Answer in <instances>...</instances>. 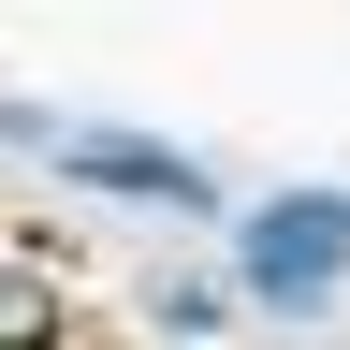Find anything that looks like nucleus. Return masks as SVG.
I'll return each mask as SVG.
<instances>
[{
    "label": "nucleus",
    "mask_w": 350,
    "mask_h": 350,
    "mask_svg": "<svg viewBox=\"0 0 350 350\" xmlns=\"http://www.w3.org/2000/svg\"><path fill=\"white\" fill-rule=\"evenodd\" d=\"M161 321H175V336H204V321H234V278H161Z\"/></svg>",
    "instance_id": "f03ea898"
},
{
    "label": "nucleus",
    "mask_w": 350,
    "mask_h": 350,
    "mask_svg": "<svg viewBox=\"0 0 350 350\" xmlns=\"http://www.w3.org/2000/svg\"><path fill=\"white\" fill-rule=\"evenodd\" d=\"M336 278H350V190H278V204H248L234 292H262V306H321Z\"/></svg>",
    "instance_id": "f257e3e1"
}]
</instances>
